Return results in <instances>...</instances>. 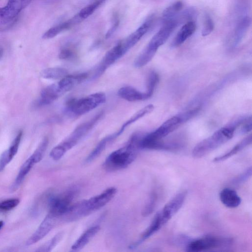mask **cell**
Segmentation results:
<instances>
[{
    "label": "cell",
    "instance_id": "obj_42",
    "mask_svg": "<svg viewBox=\"0 0 252 252\" xmlns=\"http://www.w3.org/2000/svg\"><path fill=\"white\" fill-rule=\"evenodd\" d=\"M3 225V222L2 221H0V229L2 227Z\"/></svg>",
    "mask_w": 252,
    "mask_h": 252
},
{
    "label": "cell",
    "instance_id": "obj_34",
    "mask_svg": "<svg viewBox=\"0 0 252 252\" xmlns=\"http://www.w3.org/2000/svg\"><path fill=\"white\" fill-rule=\"evenodd\" d=\"M214 27L212 19L209 15H206L202 30V35L206 36L209 35L213 31Z\"/></svg>",
    "mask_w": 252,
    "mask_h": 252
},
{
    "label": "cell",
    "instance_id": "obj_25",
    "mask_svg": "<svg viewBox=\"0 0 252 252\" xmlns=\"http://www.w3.org/2000/svg\"><path fill=\"white\" fill-rule=\"evenodd\" d=\"M184 7V3L182 1H177L167 7L162 13V21L172 20L181 12Z\"/></svg>",
    "mask_w": 252,
    "mask_h": 252
},
{
    "label": "cell",
    "instance_id": "obj_24",
    "mask_svg": "<svg viewBox=\"0 0 252 252\" xmlns=\"http://www.w3.org/2000/svg\"><path fill=\"white\" fill-rule=\"evenodd\" d=\"M154 109V106L153 104H149L138 111L122 125L120 129L117 132L114 133L115 137L116 138L120 136L127 126L147 114L150 113Z\"/></svg>",
    "mask_w": 252,
    "mask_h": 252
},
{
    "label": "cell",
    "instance_id": "obj_11",
    "mask_svg": "<svg viewBox=\"0 0 252 252\" xmlns=\"http://www.w3.org/2000/svg\"><path fill=\"white\" fill-rule=\"evenodd\" d=\"M187 194L185 190L177 194L158 212L164 225L177 213L184 204Z\"/></svg>",
    "mask_w": 252,
    "mask_h": 252
},
{
    "label": "cell",
    "instance_id": "obj_20",
    "mask_svg": "<svg viewBox=\"0 0 252 252\" xmlns=\"http://www.w3.org/2000/svg\"><path fill=\"white\" fill-rule=\"evenodd\" d=\"M163 226V225L161 222L159 214L157 213L154 217L151 224L144 231L140 238L136 242L131 244L129 248L130 249H134L136 248L146 239H148L155 233L158 231Z\"/></svg>",
    "mask_w": 252,
    "mask_h": 252
},
{
    "label": "cell",
    "instance_id": "obj_15",
    "mask_svg": "<svg viewBox=\"0 0 252 252\" xmlns=\"http://www.w3.org/2000/svg\"><path fill=\"white\" fill-rule=\"evenodd\" d=\"M82 20L76 14L70 19L59 23L47 30L43 35V38H52L61 32L66 31L76 24L79 23Z\"/></svg>",
    "mask_w": 252,
    "mask_h": 252
},
{
    "label": "cell",
    "instance_id": "obj_2",
    "mask_svg": "<svg viewBox=\"0 0 252 252\" xmlns=\"http://www.w3.org/2000/svg\"><path fill=\"white\" fill-rule=\"evenodd\" d=\"M102 114L101 112L89 121L79 125L67 138L52 149L50 153L51 158L55 160L61 158L93 128Z\"/></svg>",
    "mask_w": 252,
    "mask_h": 252
},
{
    "label": "cell",
    "instance_id": "obj_29",
    "mask_svg": "<svg viewBox=\"0 0 252 252\" xmlns=\"http://www.w3.org/2000/svg\"><path fill=\"white\" fill-rule=\"evenodd\" d=\"M48 145V139L47 137H45L41 141L34 153L31 155L35 163L39 162L43 158Z\"/></svg>",
    "mask_w": 252,
    "mask_h": 252
},
{
    "label": "cell",
    "instance_id": "obj_22",
    "mask_svg": "<svg viewBox=\"0 0 252 252\" xmlns=\"http://www.w3.org/2000/svg\"><path fill=\"white\" fill-rule=\"evenodd\" d=\"M252 135L250 134L237 143L228 152L215 158L213 159V161L219 162L229 158L240 152L247 146L250 145L252 143Z\"/></svg>",
    "mask_w": 252,
    "mask_h": 252
},
{
    "label": "cell",
    "instance_id": "obj_35",
    "mask_svg": "<svg viewBox=\"0 0 252 252\" xmlns=\"http://www.w3.org/2000/svg\"><path fill=\"white\" fill-rule=\"evenodd\" d=\"M252 117H244L240 125L237 128L242 133H246L250 131L252 129Z\"/></svg>",
    "mask_w": 252,
    "mask_h": 252
},
{
    "label": "cell",
    "instance_id": "obj_16",
    "mask_svg": "<svg viewBox=\"0 0 252 252\" xmlns=\"http://www.w3.org/2000/svg\"><path fill=\"white\" fill-rule=\"evenodd\" d=\"M196 29V25L194 21L187 22L176 34L171 43V46L176 47L182 45L194 33Z\"/></svg>",
    "mask_w": 252,
    "mask_h": 252
},
{
    "label": "cell",
    "instance_id": "obj_8",
    "mask_svg": "<svg viewBox=\"0 0 252 252\" xmlns=\"http://www.w3.org/2000/svg\"><path fill=\"white\" fill-rule=\"evenodd\" d=\"M232 239L229 238L207 235L188 242L186 251L191 252L204 251L229 246L232 244Z\"/></svg>",
    "mask_w": 252,
    "mask_h": 252
},
{
    "label": "cell",
    "instance_id": "obj_19",
    "mask_svg": "<svg viewBox=\"0 0 252 252\" xmlns=\"http://www.w3.org/2000/svg\"><path fill=\"white\" fill-rule=\"evenodd\" d=\"M219 196L222 203L228 208H236L241 202L240 197L232 189L226 188L222 189L220 192Z\"/></svg>",
    "mask_w": 252,
    "mask_h": 252
},
{
    "label": "cell",
    "instance_id": "obj_26",
    "mask_svg": "<svg viewBox=\"0 0 252 252\" xmlns=\"http://www.w3.org/2000/svg\"><path fill=\"white\" fill-rule=\"evenodd\" d=\"M68 74L67 70L62 67H50L41 72L42 77L47 79L57 80L62 79Z\"/></svg>",
    "mask_w": 252,
    "mask_h": 252
},
{
    "label": "cell",
    "instance_id": "obj_6",
    "mask_svg": "<svg viewBox=\"0 0 252 252\" xmlns=\"http://www.w3.org/2000/svg\"><path fill=\"white\" fill-rule=\"evenodd\" d=\"M106 94L95 93L79 99H71L66 103L67 111L76 116L84 115L105 102Z\"/></svg>",
    "mask_w": 252,
    "mask_h": 252
},
{
    "label": "cell",
    "instance_id": "obj_1",
    "mask_svg": "<svg viewBox=\"0 0 252 252\" xmlns=\"http://www.w3.org/2000/svg\"><path fill=\"white\" fill-rule=\"evenodd\" d=\"M141 135H133L125 146L112 152L104 162V168L108 171H115L130 165L137 156Z\"/></svg>",
    "mask_w": 252,
    "mask_h": 252
},
{
    "label": "cell",
    "instance_id": "obj_17",
    "mask_svg": "<svg viewBox=\"0 0 252 252\" xmlns=\"http://www.w3.org/2000/svg\"><path fill=\"white\" fill-rule=\"evenodd\" d=\"M88 77L86 73L77 74L67 75L57 83L59 88L65 94L71 90L77 85L81 83Z\"/></svg>",
    "mask_w": 252,
    "mask_h": 252
},
{
    "label": "cell",
    "instance_id": "obj_23",
    "mask_svg": "<svg viewBox=\"0 0 252 252\" xmlns=\"http://www.w3.org/2000/svg\"><path fill=\"white\" fill-rule=\"evenodd\" d=\"M35 162L31 156L25 161L20 168L18 174L10 189L12 192L16 191L20 186L26 176L29 172Z\"/></svg>",
    "mask_w": 252,
    "mask_h": 252
},
{
    "label": "cell",
    "instance_id": "obj_37",
    "mask_svg": "<svg viewBox=\"0 0 252 252\" xmlns=\"http://www.w3.org/2000/svg\"><path fill=\"white\" fill-rule=\"evenodd\" d=\"M252 175V167H249L245 172L235 178L232 183L239 185L247 180Z\"/></svg>",
    "mask_w": 252,
    "mask_h": 252
},
{
    "label": "cell",
    "instance_id": "obj_13",
    "mask_svg": "<svg viewBox=\"0 0 252 252\" xmlns=\"http://www.w3.org/2000/svg\"><path fill=\"white\" fill-rule=\"evenodd\" d=\"M251 24V18L245 15L238 19L231 40V48L237 47L242 40Z\"/></svg>",
    "mask_w": 252,
    "mask_h": 252
},
{
    "label": "cell",
    "instance_id": "obj_12",
    "mask_svg": "<svg viewBox=\"0 0 252 252\" xmlns=\"http://www.w3.org/2000/svg\"><path fill=\"white\" fill-rule=\"evenodd\" d=\"M58 219L48 213L35 232L27 240L26 245H33L43 238L54 227Z\"/></svg>",
    "mask_w": 252,
    "mask_h": 252
},
{
    "label": "cell",
    "instance_id": "obj_5",
    "mask_svg": "<svg viewBox=\"0 0 252 252\" xmlns=\"http://www.w3.org/2000/svg\"><path fill=\"white\" fill-rule=\"evenodd\" d=\"M183 121L179 114L173 116L165 121L154 131L147 134L142 135L140 140V149H148L154 142L162 139L176 129Z\"/></svg>",
    "mask_w": 252,
    "mask_h": 252
},
{
    "label": "cell",
    "instance_id": "obj_18",
    "mask_svg": "<svg viewBox=\"0 0 252 252\" xmlns=\"http://www.w3.org/2000/svg\"><path fill=\"white\" fill-rule=\"evenodd\" d=\"M118 95L121 98L128 101L144 100L149 98L146 92H141L131 86H126L120 88Z\"/></svg>",
    "mask_w": 252,
    "mask_h": 252
},
{
    "label": "cell",
    "instance_id": "obj_9",
    "mask_svg": "<svg viewBox=\"0 0 252 252\" xmlns=\"http://www.w3.org/2000/svg\"><path fill=\"white\" fill-rule=\"evenodd\" d=\"M75 191L69 190L60 195L52 197L49 200V212L59 220L73 204Z\"/></svg>",
    "mask_w": 252,
    "mask_h": 252
},
{
    "label": "cell",
    "instance_id": "obj_30",
    "mask_svg": "<svg viewBox=\"0 0 252 252\" xmlns=\"http://www.w3.org/2000/svg\"><path fill=\"white\" fill-rule=\"evenodd\" d=\"M158 81V74L154 71L151 72L148 77L147 91L145 92L149 98L153 95Z\"/></svg>",
    "mask_w": 252,
    "mask_h": 252
},
{
    "label": "cell",
    "instance_id": "obj_3",
    "mask_svg": "<svg viewBox=\"0 0 252 252\" xmlns=\"http://www.w3.org/2000/svg\"><path fill=\"white\" fill-rule=\"evenodd\" d=\"M235 131V127L230 123L220 128L198 143L192 150V156L200 158L217 149L231 139Z\"/></svg>",
    "mask_w": 252,
    "mask_h": 252
},
{
    "label": "cell",
    "instance_id": "obj_40",
    "mask_svg": "<svg viewBox=\"0 0 252 252\" xmlns=\"http://www.w3.org/2000/svg\"><path fill=\"white\" fill-rule=\"evenodd\" d=\"M120 23V20L118 17L115 16L114 18L113 24L105 34V38L108 39L110 38L117 30Z\"/></svg>",
    "mask_w": 252,
    "mask_h": 252
},
{
    "label": "cell",
    "instance_id": "obj_39",
    "mask_svg": "<svg viewBox=\"0 0 252 252\" xmlns=\"http://www.w3.org/2000/svg\"><path fill=\"white\" fill-rule=\"evenodd\" d=\"M63 234L62 233L60 232L56 234L48 243V245H46L44 248V250L42 251L46 252L51 251L60 242Z\"/></svg>",
    "mask_w": 252,
    "mask_h": 252
},
{
    "label": "cell",
    "instance_id": "obj_31",
    "mask_svg": "<svg viewBox=\"0 0 252 252\" xmlns=\"http://www.w3.org/2000/svg\"><path fill=\"white\" fill-rule=\"evenodd\" d=\"M22 134V131H19L15 138L13 141L9 149L6 150L8 158L11 161L17 153Z\"/></svg>",
    "mask_w": 252,
    "mask_h": 252
},
{
    "label": "cell",
    "instance_id": "obj_38",
    "mask_svg": "<svg viewBox=\"0 0 252 252\" xmlns=\"http://www.w3.org/2000/svg\"><path fill=\"white\" fill-rule=\"evenodd\" d=\"M75 56V51L70 47L63 48L59 53V57L61 60H69Z\"/></svg>",
    "mask_w": 252,
    "mask_h": 252
},
{
    "label": "cell",
    "instance_id": "obj_32",
    "mask_svg": "<svg viewBox=\"0 0 252 252\" xmlns=\"http://www.w3.org/2000/svg\"><path fill=\"white\" fill-rule=\"evenodd\" d=\"M158 200V196L155 192H153L150 195L149 201L142 211V215L146 217L150 215L154 210Z\"/></svg>",
    "mask_w": 252,
    "mask_h": 252
},
{
    "label": "cell",
    "instance_id": "obj_41",
    "mask_svg": "<svg viewBox=\"0 0 252 252\" xmlns=\"http://www.w3.org/2000/svg\"><path fill=\"white\" fill-rule=\"evenodd\" d=\"M3 54V49L2 48L0 47V60L1 59Z\"/></svg>",
    "mask_w": 252,
    "mask_h": 252
},
{
    "label": "cell",
    "instance_id": "obj_27",
    "mask_svg": "<svg viewBox=\"0 0 252 252\" xmlns=\"http://www.w3.org/2000/svg\"><path fill=\"white\" fill-rule=\"evenodd\" d=\"M114 139V138L112 134L103 138L87 157L86 161L88 162H89L96 158L105 149L108 142L113 140Z\"/></svg>",
    "mask_w": 252,
    "mask_h": 252
},
{
    "label": "cell",
    "instance_id": "obj_7",
    "mask_svg": "<svg viewBox=\"0 0 252 252\" xmlns=\"http://www.w3.org/2000/svg\"><path fill=\"white\" fill-rule=\"evenodd\" d=\"M32 0H8L6 5L0 7V31L11 28L16 22L21 11Z\"/></svg>",
    "mask_w": 252,
    "mask_h": 252
},
{
    "label": "cell",
    "instance_id": "obj_36",
    "mask_svg": "<svg viewBox=\"0 0 252 252\" xmlns=\"http://www.w3.org/2000/svg\"><path fill=\"white\" fill-rule=\"evenodd\" d=\"M20 202L18 198H12L0 202V210L9 211L16 207Z\"/></svg>",
    "mask_w": 252,
    "mask_h": 252
},
{
    "label": "cell",
    "instance_id": "obj_10",
    "mask_svg": "<svg viewBox=\"0 0 252 252\" xmlns=\"http://www.w3.org/2000/svg\"><path fill=\"white\" fill-rule=\"evenodd\" d=\"M154 20L153 16L149 17L134 32L117 43L124 55L149 31L153 24Z\"/></svg>",
    "mask_w": 252,
    "mask_h": 252
},
{
    "label": "cell",
    "instance_id": "obj_4",
    "mask_svg": "<svg viewBox=\"0 0 252 252\" xmlns=\"http://www.w3.org/2000/svg\"><path fill=\"white\" fill-rule=\"evenodd\" d=\"M116 192L115 188H108L97 195L76 203L75 210L77 217L81 218L101 208L114 197Z\"/></svg>",
    "mask_w": 252,
    "mask_h": 252
},
{
    "label": "cell",
    "instance_id": "obj_33",
    "mask_svg": "<svg viewBox=\"0 0 252 252\" xmlns=\"http://www.w3.org/2000/svg\"><path fill=\"white\" fill-rule=\"evenodd\" d=\"M249 4V0H235V12L239 16L238 19L247 15L246 12L248 11Z\"/></svg>",
    "mask_w": 252,
    "mask_h": 252
},
{
    "label": "cell",
    "instance_id": "obj_14",
    "mask_svg": "<svg viewBox=\"0 0 252 252\" xmlns=\"http://www.w3.org/2000/svg\"><path fill=\"white\" fill-rule=\"evenodd\" d=\"M64 94L57 83L50 85L41 91L40 98L37 100L35 105L41 106L50 104Z\"/></svg>",
    "mask_w": 252,
    "mask_h": 252
},
{
    "label": "cell",
    "instance_id": "obj_21",
    "mask_svg": "<svg viewBox=\"0 0 252 252\" xmlns=\"http://www.w3.org/2000/svg\"><path fill=\"white\" fill-rule=\"evenodd\" d=\"M100 230L98 225L92 226L86 230L75 241L71 247V249L78 251L83 248Z\"/></svg>",
    "mask_w": 252,
    "mask_h": 252
},
{
    "label": "cell",
    "instance_id": "obj_28",
    "mask_svg": "<svg viewBox=\"0 0 252 252\" xmlns=\"http://www.w3.org/2000/svg\"><path fill=\"white\" fill-rule=\"evenodd\" d=\"M106 0H93L88 5L83 8L77 14L82 20L91 16Z\"/></svg>",
    "mask_w": 252,
    "mask_h": 252
}]
</instances>
